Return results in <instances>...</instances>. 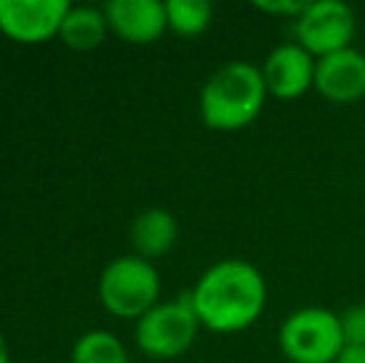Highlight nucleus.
<instances>
[{
  "label": "nucleus",
  "mask_w": 365,
  "mask_h": 363,
  "mask_svg": "<svg viewBox=\"0 0 365 363\" xmlns=\"http://www.w3.org/2000/svg\"><path fill=\"white\" fill-rule=\"evenodd\" d=\"M266 90L261 68L246 60H231L209 75L199 92L202 122L214 132H239L259 120L264 112Z\"/></svg>",
  "instance_id": "obj_2"
},
{
  "label": "nucleus",
  "mask_w": 365,
  "mask_h": 363,
  "mask_svg": "<svg viewBox=\"0 0 365 363\" xmlns=\"http://www.w3.org/2000/svg\"><path fill=\"white\" fill-rule=\"evenodd\" d=\"M308 0H261V3H254V8L264 15H271V18L279 20H296L298 15L306 10Z\"/></svg>",
  "instance_id": "obj_16"
},
{
  "label": "nucleus",
  "mask_w": 365,
  "mask_h": 363,
  "mask_svg": "<svg viewBox=\"0 0 365 363\" xmlns=\"http://www.w3.org/2000/svg\"><path fill=\"white\" fill-rule=\"evenodd\" d=\"M338 316H341L346 349H365V304L348 306Z\"/></svg>",
  "instance_id": "obj_15"
},
{
  "label": "nucleus",
  "mask_w": 365,
  "mask_h": 363,
  "mask_svg": "<svg viewBox=\"0 0 365 363\" xmlns=\"http://www.w3.org/2000/svg\"><path fill=\"white\" fill-rule=\"evenodd\" d=\"M279 346L291 363H336L346 351L341 316L323 306L291 311L279 326Z\"/></svg>",
  "instance_id": "obj_4"
},
{
  "label": "nucleus",
  "mask_w": 365,
  "mask_h": 363,
  "mask_svg": "<svg viewBox=\"0 0 365 363\" xmlns=\"http://www.w3.org/2000/svg\"><path fill=\"white\" fill-rule=\"evenodd\" d=\"M316 65L318 60L298 43L276 45L261 65L269 97L291 102L311 92L316 85Z\"/></svg>",
  "instance_id": "obj_8"
},
{
  "label": "nucleus",
  "mask_w": 365,
  "mask_h": 363,
  "mask_svg": "<svg viewBox=\"0 0 365 363\" xmlns=\"http://www.w3.org/2000/svg\"><path fill=\"white\" fill-rule=\"evenodd\" d=\"M102 10L110 33L130 45H152L169 30L167 5L159 0H110Z\"/></svg>",
  "instance_id": "obj_10"
},
{
  "label": "nucleus",
  "mask_w": 365,
  "mask_h": 363,
  "mask_svg": "<svg viewBox=\"0 0 365 363\" xmlns=\"http://www.w3.org/2000/svg\"><path fill=\"white\" fill-rule=\"evenodd\" d=\"M70 359L73 363H127L130 356L117 334L107 329H92L75 341Z\"/></svg>",
  "instance_id": "obj_13"
},
{
  "label": "nucleus",
  "mask_w": 365,
  "mask_h": 363,
  "mask_svg": "<svg viewBox=\"0 0 365 363\" xmlns=\"http://www.w3.org/2000/svg\"><path fill=\"white\" fill-rule=\"evenodd\" d=\"M179 239V222L169 209L162 207H149L140 212L132 222L130 229V242L137 257L154 262L162 259L177 247Z\"/></svg>",
  "instance_id": "obj_11"
},
{
  "label": "nucleus",
  "mask_w": 365,
  "mask_h": 363,
  "mask_svg": "<svg viewBox=\"0 0 365 363\" xmlns=\"http://www.w3.org/2000/svg\"><path fill=\"white\" fill-rule=\"evenodd\" d=\"M107 35H110V25H107L105 10L95 5H70L58 38L63 40L65 48L90 53L105 43Z\"/></svg>",
  "instance_id": "obj_12"
},
{
  "label": "nucleus",
  "mask_w": 365,
  "mask_h": 363,
  "mask_svg": "<svg viewBox=\"0 0 365 363\" xmlns=\"http://www.w3.org/2000/svg\"><path fill=\"white\" fill-rule=\"evenodd\" d=\"M313 90L331 105H356L365 100V53L348 48L321 58Z\"/></svg>",
  "instance_id": "obj_9"
},
{
  "label": "nucleus",
  "mask_w": 365,
  "mask_h": 363,
  "mask_svg": "<svg viewBox=\"0 0 365 363\" xmlns=\"http://www.w3.org/2000/svg\"><path fill=\"white\" fill-rule=\"evenodd\" d=\"M169 30L179 38H197L207 33L214 20V5L207 0H167Z\"/></svg>",
  "instance_id": "obj_14"
},
{
  "label": "nucleus",
  "mask_w": 365,
  "mask_h": 363,
  "mask_svg": "<svg viewBox=\"0 0 365 363\" xmlns=\"http://www.w3.org/2000/svg\"><path fill=\"white\" fill-rule=\"evenodd\" d=\"M358 33L356 10L343 0H316L293 20V43L313 55L316 60L326 55L353 48Z\"/></svg>",
  "instance_id": "obj_6"
},
{
  "label": "nucleus",
  "mask_w": 365,
  "mask_h": 363,
  "mask_svg": "<svg viewBox=\"0 0 365 363\" xmlns=\"http://www.w3.org/2000/svg\"><path fill=\"white\" fill-rule=\"evenodd\" d=\"M336 363H365V349H346Z\"/></svg>",
  "instance_id": "obj_17"
},
{
  "label": "nucleus",
  "mask_w": 365,
  "mask_h": 363,
  "mask_svg": "<svg viewBox=\"0 0 365 363\" xmlns=\"http://www.w3.org/2000/svg\"><path fill=\"white\" fill-rule=\"evenodd\" d=\"M97 294L107 314L140 321L162 299V276L154 262L137 254H125L102 269Z\"/></svg>",
  "instance_id": "obj_3"
},
{
  "label": "nucleus",
  "mask_w": 365,
  "mask_h": 363,
  "mask_svg": "<svg viewBox=\"0 0 365 363\" xmlns=\"http://www.w3.org/2000/svg\"><path fill=\"white\" fill-rule=\"evenodd\" d=\"M199 324L189 296L172 301H159L147 311L135 326L137 349L152 361H174L194 346L199 336Z\"/></svg>",
  "instance_id": "obj_5"
},
{
  "label": "nucleus",
  "mask_w": 365,
  "mask_h": 363,
  "mask_svg": "<svg viewBox=\"0 0 365 363\" xmlns=\"http://www.w3.org/2000/svg\"><path fill=\"white\" fill-rule=\"evenodd\" d=\"M0 363H10V349H8V339L0 331Z\"/></svg>",
  "instance_id": "obj_18"
},
{
  "label": "nucleus",
  "mask_w": 365,
  "mask_h": 363,
  "mask_svg": "<svg viewBox=\"0 0 365 363\" xmlns=\"http://www.w3.org/2000/svg\"><path fill=\"white\" fill-rule=\"evenodd\" d=\"M202 329L212 334H241L264 316L269 284L259 267L239 257L212 264L189 291Z\"/></svg>",
  "instance_id": "obj_1"
},
{
  "label": "nucleus",
  "mask_w": 365,
  "mask_h": 363,
  "mask_svg": "<svg viewBox=\"0 0 365 363\" xmlns=\"http://www.w3.org/2000/svg\"><path fill=\"white\" fill-rule=\"evenodd\" d=\"M68 10V0H0V33L18 45H43L60 35Z\"/></svg>",
  "instance_id": "obj_7"
}]
</instances>
